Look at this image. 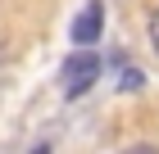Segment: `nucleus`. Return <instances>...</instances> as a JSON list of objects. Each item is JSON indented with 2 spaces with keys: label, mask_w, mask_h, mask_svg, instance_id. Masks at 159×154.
I'll list each match as a JSON object with an SVG mask.
<instances>
[{
  "label": "nucleus",
  "mask_w": 159,
  "mask_h": 154,
  "mask_svg": "<svg viewBox=\"0 0 159 154\" xmlns=\"http://www.w3.org/2000/svg\"><path fill=\"white\" fill-rule=\"evenodd\" d=\"M100 68H105V64H100V55L91 46H77L73 55H68V59H64V68H59V82H64V95H86L91 91V86L100 82Z\"/></svg>",
  "instance_id": "nucleus-1"
},
{
  "label": "nucleus",
  "mask_w": 159,
  "mask_h": 154,
  "mask_svg": "<svg viewBox=\"0 0 159 154\" xmlns=\"http://www.w3.org/2000/svg\"><path fill=\"white\" fill-rule=\"evenodd\" d=\"M141 86H146L141 68H123V77H118V91H141Z\"/></svg>",
  "instance_id": "nucleus-3"
},
{
  "label": "nucleus",
  "mask_w": 159,
  "mask_h": 154,
  "mask_svg": "<svg viewBox=\"0 0 159 154\" xmlns=\"http://www.w3.org/2000/svg\"><path fill=\"white\" fill-rule=\"evenodd\" d=\"M150 46H155V55H159V9H155V18H150Z\"/></svg>",
  "instance_id": "nucleus-4"
},
{
  "label": "nucleus",
  "mask_w": 159,
  "mask_h": 154,
  "mask_svg": "<svg viewBox=\"0 0 159 154\" xmlns=\"http://www.w3.org/2000/svg\"><path fill=\"white\" fill-rule=\"evenodd\" d=\"M100 32H105V5H100V0H91V5H86V9L73 18L68 36H73V46H96Z\"/></svg>",
  "instance_id": "nucleus-2"
}]
</instances>
